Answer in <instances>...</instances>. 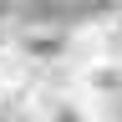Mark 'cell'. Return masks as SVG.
<instances>
[{
	"mask_svg": "<svg viewBox=\"0 0 122 122\" xmlns=\"http://www.w3.org/2000/svg\"><path fill=\"white\" fill-rule=\"evenodd\" d=\"M117 5H122V0H117Z\"/></svg>",
	"mask_w": 122,
	"mask_h": 122,
	"instance_id": "277c9868",
	"label": "cell"
},
{
	"mask_svg": "<svg viewBox=\"0 0 122 122\" xmlns=\"http://www.w3.org/2000/svg\"><path fill=\"white\" fill-rule=\"evenodd\" d=\"M15 56H20L30 71H41V66H71V30L56 25V20L15 25Z\"/></svg>",
	"mask_w": 122,
	"mask_h": 122,
	"instance_id": "6da1fadb",
	"label": "cell"
},
{
	"mask_svg": "<svg viewBox=\"0 0 122 122\" xmlns=\"http://www.w3.org/2000/svg\"><path fill=\"white\" fill-rule=\"evenodd\" d=\"M10 51H15V20L0 15V56H10Z\"/></svg>",
	"mask_w": 122,
	"mask_h": 122,
	"instance_id": "7a4b0ae2",
	"label": "cell"
},
{
	"mask_svg": "<svg viewBox=\"0 0 122 122\" xmlns=\"http://www.w3.org/2000/svg\"><path fill=\"white\" fill-rule=\"evenodd\" d=\"M0 107H5V97H0Z\"/></svg>",
	"mask_w": 122,
	"mask_h": 122,
	"instance_id": "3957f363",
	"label": "cell"
}]
</instances>
